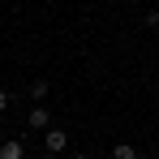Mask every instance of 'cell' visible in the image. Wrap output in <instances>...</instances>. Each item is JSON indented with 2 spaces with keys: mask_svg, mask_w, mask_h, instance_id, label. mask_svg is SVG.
I'll return each instance as SVG.
<instances>
[{
  "mask_svg": "<svg viewBox=\"0 0 159 159\" xmlns=\"http://www.w3.org/2000/svg\"><path fill=\"white\" fill-rule=\"evenodd\" d=\"M48 120H52V116H48V107H43V103H34V107H30V116H26L30 129H48Z\"/></svg>",
  "mask_w": 159,
  "mask_h": 159,
  "instance_id": "6da1fadb",
  "label": "cell"
},
{
  "mask_svg": "<svg viewBox=\"0 0 159 159\" xmlns=\"http://www.w3.org/2000/svg\"><path fill=\"white\" fill-rule=\"evenodd\" d=\"M0 159H26V146L17 138H9V142H0Z\"/></svg>",
  "mask_w": 159,
  "mask_h": 159,
  "instance_id": "7a4b0ae2",
  "label": "cell"
},
{
  "mask_svg": "<svg viewBox=\"0 0 159 159\" xmlns=\"http://www.w3.org/2000/svg\"><path fill=\"white\" fill-rule=\"evenodd\" d=\"M65 146H69V133H65V129H48V155L65 151Z\"/></svg>",
  "mask_w": 159,
  "mask_h": 159,
  "instance_id": "3957f363",
  "label": "cell"
},
{
  "mask_svg": "<svg viewBox=\"0 0 159 159\" xmlns=\"http://www.w3.org/2000/svg\"><path fill=\"white\" fill-rule=\"evenodd\" d=\"M112 159H138V151H133L129 142H116L112 146Z\"/></svg>",
  "mask_w": 159,
  "mask_h": 159,
  "instance_id": "277c9868",
  "label": "cell"
},
{
  "mask_svg": "<svg viewBox=\"0 0 159 159\" xmlns=\"http://www.w3.org/2000/svg\"><path fill=\"white\" fill-rule=\"evenodd\" d=\"M30 99H34V103H43V99H48V82H43V78L30 82Z\"/></svg>",
  "mask_w": 159,
  "mask_h": 159,
  "instance_id": "5b68a950",
  "label": "cell"
},
{
  "mask_svg": "<svg viewBox=\"0 0 159 159\" xmlns=\"http://www.w3.org/2000/svg\"><path fill=\"white\" fill-rule=\"evenodd\" d=\"M142 22H146V30H159V13H146Z\"/></svg>",
  "mask_w": 159,
  "mask_h": 159,
  "instance_id": "8992f818",
  "label": "cell"
},
{
  "mask_svg": "<svg viewBox=\"0 0 159 159\" xmlns=\"http://www.w3.org/2000/svg\"><path fill=\"white\" fill-rule=\"evenodd\" d=\"M0 112H9V95L4 90H0Z\"/></svg>",
  "mask_w": 159,
  "mask_h": 159,
  "instance_id": "52a82bcc",
  "label": "cell"
},
{
  "mask_svg": "<svg viewBox=\"0 0 159 159\" xmlns=\"http://www.w3.org/2000/svg\"><path fill=\"white\" fill-rule=\"evenodd\" d=\"M69 159H90V155H69Z\"/></svg>",
  "mask_w": 159,
  "mask_h": 159,
  "instance_id": "ba28073f",
  "label": "cell"
},
{
  "mask_svg": "<svg viewBox=\"0 0 159 159\" xmlns=\"http://www.w3.org/2000/svg\"><path fill=\"white\" fill-rule=\"evenodd\" d=\"M39 159H56V155H39Z\"/></svg>",
  "mask_w": 159,
  "mask_h": 159,
  "instance_id": "9c48e42d",
  "label": "cell"
},
{
  "mask_svg": "<svg viewBox=\"0 0 159 159\" xmlns=\"http://www.w3.org/2000/svg\"><path fill=\"white\" fill-rule=\"evenodd\" d=\"M0 142H4V129H0Z\"/></svg>",
  "mask_w": 159,
  "mask_h": 159,
  "instance_id": "30bf717a",
  "label": "cell"
},
{
  "mask_svg": "<svg viewBox=\"0 0 159 159\" xmlns=\"http://www.w3.org/2000/svg\"><path fill=\"white\" fill-rule=\"evenodd\" d=\"M116 4H125V0H116Z\"/></svg>",
  "mask_w": 159,
  "mask_h": 159,
  "instance_id": "8fae6325",
  "label": "cell"
},
{
  "mask_svg": "<svg viewBox=\"0 0 159 159\" xmlns=\"http://www.w3.org/2000/svg\"><path fill=\"white\" fill-rule=\"evenodd\" d=\"M155 90H159V82H155Z\"/></svg>",
  "mask_w": 159,
  "mask_h": 159,
  "instance_id": "7c38bea8",
  "label": "cell"
}]
</instances>
